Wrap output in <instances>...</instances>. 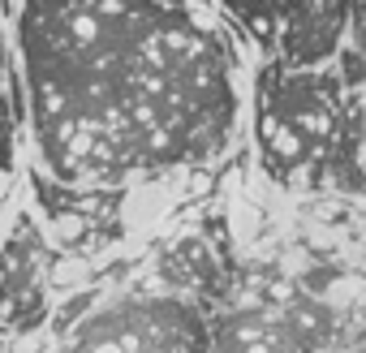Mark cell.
Masks as SVG:
<instances>
[{
  "instance_id": "6da1fadb",
  "label": "cell",
  "mask_w": 366,
  "mask_h": 353,
  "mask_svg": "<svg viewBox=\"0 0 366 353\" xmlns=\"http://www.w3.org/2000/svg\"><path fill=\"white\" fill-rule=\"evenodd\" d=\"M35 164L61 190L125 194L220 164L250 78L212 0H18Z\"/></svg>"
},
{
  "instance_id": "7a4b0ae2",
  "label": "cell",
  "mask_w": 366,
  "mask_h": 353,
  "mask_svg": "<svg viewBox=\"0 0 366 353\" xmlns=\"http://www.w3.org/2000/svg\"><path fill=\"white\" fill-rule=\"evenodd\" d=\"M250 134L263 172L285 194H366V91H345L336 65L259 61Z\"/></svg>"
},
{
  "instance_id": "3957f363",
  "label": "cell",
  "mask_w": 366,
  "mask_h": 353,
  "mask_svg": "<svg viewBox=\"0 0 366 353\" xmlns=\"http://www.w3.org/2000/svg\"><path fill=\"white\" fill-rule=\"evenodd\" d=\"M56 353H212V327L181 293H134L82 314Z\"/></svg>"
},
{
  "instance_id": "277c9868",
  "label": "cell",
  "mask_w": 366,
  "mask_h": 353,
  "mask_svg": "<svg viewBox=\"0 0 366 353\" xmlns=\"http://www.w3.org/2000/svg\"><path fill=\"white\" fill-rule=\"evenodd\" d=\"M263 14L276 39V61L289 69L332 65L345 48L349 0H263Z\"/></svg>"
},
{
  "instance_id": "5b68a950",
  "label": "cell",
  "mask_w": 366,
  "mask_h": 353,
  "mask_svg": "<svg viewBox=\"0 0 366 353\" xmlns=\"http://www.w3.org/2000/svg\"><path fill=\"white\" fill-rule=\"evenodd\" d=\"M48 319V246L22 216L0 246V327L31 332Z\"/></svg>"
},
{
  "instance_id": "8992f818",
  "label": "cell",
  "mask_w": 366,
  "mask_h": 353,
  "mask_svg": "<svg viewBox=\"0 0 366 353\" xmlns=\"http://www.w3.org/2000/svg\"><path fill=\"white\" fill-rule=\"evenodd\" d=\"M229 336L233 353H297L293 336H302V327H293L289 314H242Z\"/></svg>"
},
{
  "instance_id": "52a82bcc",
  "label": "cell",
  "mask_w": 366,
  "mask_h": 353,
  "mask_svg": "<svg viewBox=\"0 0 366 353\" xmlns=\"http://www.w3.org/2000/svg\"><path fill=\"white\" fill-rule=\"evenodd\" d=\"M336 74H340V82H345V91H366V56L362 52H353L349 44L336 52Z\"/></svg>"
},
{
  "instance_id": "ba28073f",
  "label": "cell",
  "mask_w": 366,
  "mask_h": 353,
  "mask_svg": "<svg viewBox=\"0 0 366 353\" xmlns=\"http://www.w3.org/2000/svg\"><path fill=\"white\" fill-rule=\"evenodd\" d=\"M345 44L366 56V0H349V31H345Z\"/></svg>"
}]
</instances>
